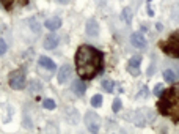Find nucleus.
Returning a JSON list of instances; mask_svg holds the SVG:
<instances>
[{"instance_id": "4", "label": "nucleus", "mask_w": 179, "mask_h": 134, "mask_svg": "<svg viewBox=\"0 0 179 134\" xmlns=\"http://www.w3.org/2000/svg\"><path fill=\"white\" fill-rule=\"evenodd\" d=\"M8 84L13 90H22L25 87V73L22 69H16L10 74L8 77Z\"/></svg>"}, {"instance_id": "3", "label": "nucleus", "mask_w": 179, "mask_h": 134, "mask_svg": "<svg viewBox=\"0 0 179 134\" xmlns=\"http://www.w3.org/2000/svg\"><path fill=\"white\" fill-rule=\"evenodd\" d=\"M160 49H162L165 54L179 59V32H174L167 41L160 43Z\"/></svg>"}, {"instance_id": "17", "label": "nucleus", "mask_w": 179, "mask_h": 134, "mask_svg": "<svg viewBox=\"0 0 179 134\" xmlns=\"http://www.w3.org/2000/svg\"><path fill=\"white\" fill-rule=\"evenodd\" d=\"M102 88H104L107 93L113 92V82H111L110 79H105V81H102Z\"/></svg>"}, {"instance_id": "7", "label": "nucleus", "mask_w": 179, "mask_h": 134, "mask_svg": "<svg viewBox=\"0 0 179 134\" xmlns=\"http://www.w3.org/2000/svg\"><path fill=\"white\" fill-rule=\"evenodd\" d=\"M130 43H132V46H135V48H138V49L146 48V38H145V35H142L140 32H135V33H132V36H130Z\"/></svg>"}, {"instance_id": "6", "label": "nucleus", "mask_w": 179, "mask_h": 134, "mask_svg": "<svg viewBox=\"0 0 179 134\" xmlns=\"http://www.w3.org/2000/svg\"><path fill=\"white\" fill-rule=\"evenodd\" d=\"M140 65H142V57L135 55V57H132L127 63V71L134 76H138L140 74Z\"/></svg>"}, {"instance_id": "23", "label": "nucleus", "mask_w": 179, "mask_h": 134, "mask_svg": "<svg viewBox=\"0 0 179 134\" xmlns=\"http://www.w3.org/2000/svg\"><path fill=\"white\" fill-rule=\"evenodd\" d=\"M57 2H60V3H66L68 0H57Z\"/></svg>"}, {"instance_id": "5", "label": "nucleus", "mask_w": 179, "mask_h": 134, "mask_svg": "<svg viewBox=\"0 0 179 134\" xmlns=\"http://www.w3.org/2000/svg\"><path fill=\"white\" fill-rule=\"evenodd\" d=\"M85 125H87L90 133H98L99 125H101V118H99V115L94 112H87L85 114Z\"/></svg>"}, {"instance_id": "22", "label": "nucleus", "mask_w": 179, "mask_h": 134, "mask_svg": "<svg viewBox=\"0 0 179 134\" xmlns=\"http://www.w3.org/2000/svg\"><path fill=\"white\" fill-rule=\"evenodd\" d=\"M5 52H7V43L0 38V55H3Z\"/></svg>"}, {"instance_id": "12", "label": "nucleus", "mask_w": 179, "mask_h": 134, "mask_svg": "<svg viewBox=\"0 0 179 134\" xmlns=\"http://www.w3.org/2000/svg\"><path fill=\"white\" fill-rule=\"evenodd\" d=\"M58 46V38L55 35H47V36L44 38V48L46 49H55Z\"/></svg>"}, {"instance_id": "15", "label": "nucleus", "mask_w": 179, "mask_h": 134, "mask_svg": "<svg viewBox=\"0 0 179 134\" xmlns=\"http://www.w3.org/2000/svg\"><path fill=\"white\" fill-rule=\"evenodd\" d=\"M38 63H39L41 66H43V68H46V69H50V71H54L55 68H57V66H55V63L52 62L50 59H49V57H39V60H38Z\"/></svg>"}, {"instance_id": "9", "label": "nucleus", "mask_w": 179, "mask_h": 134, "mask_svg": "<svg viewBox=\"0 0 179 134\" xmlns=\"http://www.w3.org/2000/svg\"><path fill=\"white\" fill-rule=\"evenodd\" d=\"M87 35H90V36H98L99 35V24H98V21L90 19V21L87 22Z\"/></svg>"}, {"instance_id": "16", "label": "nucleus", "mask_w": 179, "mask_h": 134, "mask_svg": "<svg viewBox=\"0 0 179 134\" xmlns=\"http://www.w3.org/2000/svg\"><path fill=\"white\" fill-rule=\"evenodd\" d=\"M121 17L126 24H130L132 22V10L130 8H124V10L121 11Z\"/></svg>"}, {"instance_id": "20", "label": "nucleus", "mask_w": 179, "mask_h": 134, "mask_svg": "<svg viewBox=\"0 0 179 134\" xmlns=\"http://www.w3.org/2000/svg\"><path fill=\"white\" fill-rule=\"evenodd\" d=\"M111 109H113V112H119V109H121V101H119V98H115Z\"/></svg>"}, {"instance_id": "21", "label": "nucleus", "mask_w": 179, "mask_h": 134, "mask_svg": "<svg viewBox=\"0 0 179 134\" xmlns=\"http://www.w3.org/2000/svg\"><path fill=\"white\" fill-rule=\"evenodd\" d=\"M163 92V87H162V84H157V85L154 87V95L155 96H160V93Z\"/></svg>"}, {"instance_id": "8", "label": "nucleus", "mask_w": 179, "mask_h": 134, "mask_svg": "<svg viewBox=\"0 0 179 134\" xmlns=\"http://www.w3.org/2000/svg\"><path fill=\"white\" fill-rule=\"evenodd\" d=\"M69 76H71V66L69 65H63L60 68V71H58V76H57V79L60 84H64L66 81L69 79Z\"/></svg>"}, {"instance_id": "18", "label": "nucleus", "mask_w": 179, "mask_h": 134, "mask_svg": "<svg viewBox=\"0 0 179 134\" xmlns=\"http://www.w3.org/2000/svg\"><path fill=\"white\" fill-rule=\"evenodd\" d=\"M91 106L93 107H101L102 106V96L101 95H94L91 98Z\"/></svg>"}, {"instance_id": "14", "label": "nucleus", "mask_w": 179, "mask_h": 134, "mask_svg": "<svg viewBox=\"0 0 179 134\" xmlns=\"http://www.w3.org/2000/svg\"><path fill=\"white\" fill-rule=\"evenodd\" d=\"M163 79H165L167 82H170V84L176 82V79H178V73H176V69H173V68L165 69V71H163Z\"/></svg>"}, {"instance_id": "2", "label": "nucleus", "mask_w": 179, "mask_h": 134, "mask_svg": "<svg viewBox=\"0 0 179 134\" xmlns=\"http://www.w3.org/2000/svg\"><path fill=\"white\" fill-rule=\"evenodd\" d=\"M157 109L162 115L170 117L174 123H179V84H174L160 93Z\"/></svg>"}, {"instance_id": "10", "label": "nucleus", "mask_w": 179, "mask_h": 134, "mask_svg": "<svg viewBox=\"0 0 179 134\" xmlns=\"http://www.w3.org/2000/svg\"><path fill=\"white\" fill-rule=\"evenodd\" d=\"M2 2V5H3L7 10H13L14 7H24V5L28 3V0H0Z\"/></svg>"}, {"instance_id": "1", "label": "nucleus", "mask_w": 179, "mask_h": 134, "mask_svg": "<svg viewBox=\"0 0 179 134\" xmlns=\"http://www.w3.org/2000/svg\"><path fill=\"white\" fill-rule=\"evenodd\" d=\"M75 68L83 81H90L104 69V54L93 46L82 44L75 52Z\"/></svg>"}, {"instance_id": "19", "label": "nucleus", "mask_w": 179, "mask_h": 134, "mask_svg": "<svg viewBox=\"0 0 179 134\" xmlns=\"http://www.w3.org/2000/svg\"><path fill=\"white\" fill-rule=\"evenodd\" d=\"M43 106L46 107V109H55V101L54 100H50V98H47V100H44L43 101Z\"/></svg>"}, {"instance_id": "13", "label": "nucleus", "mask_w": 179, "mask_h": 134, "mask_svg": "<svg viewBox=\"0 0 179 134\" xmlns=\"http://www.w3.org/2000/svg\"><path fill=\"white\" fill-rule=\"evenodd\" d=\"M71 88H72V92H74L75 95H79V96H82V95L87 92V85L83 84V81H74Z\"/></svg>"}, {"instance_id": "11", "label": "nucleus", "mask_w": 179, "mask_h": 134, "mask_svg": "<svg viewBox=\"0 0 179 134\" xmlns=\"http://www.w3.org/2000/svg\"><path fill=\"white\" fill-rule=\"evenodd\" d=\"M44 25H46V28H49V30H58V28L61 27V19L60 17H50V19H47V21L44 22Z\"/></svg>"}]
</instances>
